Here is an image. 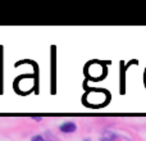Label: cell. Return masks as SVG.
<instances>
[{"label": "cell", "mask_w": 146, "mask_h": 141, "mask_svg": "<svg viewBox=\"0 0 146 141\" xmlns=\"http://www.w3.org/2000/svg\"><path fill=\"white\" fill-rule=\"evenodd\" d=\"M85 74L92 81L104 80L106 76V67L99 61H90L85 67Z\"/></svg>", "instance_id": "7a4b0ae2"}, {"label": "cell", "mask_w": 146, "mask_h": 141, "mask_svg": "<svg viewBox=\"0 0 146 141\" xmlns=\"http://www.w3.org/2000/svg\"><path fill=\"white\" fill-rule=\"evenodd\" d=\"M53 61H51V67H53V76H51V94H55V76H56V72H55V46H53Z\"/></svg>", "instance_id": "5b68a950"}, {"label": "cell", "mask_w": 146, "mask_h": 141, "mask_svg": "<svg viewBox=\"0 0 146 141\" xmlns=\"http://www.w3.org/2000/svg\"><path fill=\"white\" fill-rule=\"evenodd\" d=\"M44 137H45V141H60L55 135L50 134V132H45V136Z\"/></svg>", "instance_id": "52a82bcc"}, {"label": "cell", "mask_w": 146, "mask_h": 141, "mask_svg": "<svg viewBox=\"0 0 146 141\" xmlns=\"http://www.w3.org/2000/svg\"><path fill=\"white\" fill-rule=\"evenodd\" d=\"M131 64V63H129ZM129 64H124L123 61L119 63V94L121 95H124L126 94V69L128 68Z\"/></svg>", "instance_id": "3957f363"}, {"label": "cell", "mask_w": 146, "mask_h": 141, "mask_svg": "<svg viewBox=\"0 0 146 141\" xmlns=\"http://www.w3.org/2000/svg\"><path fill=\"white\" fill-rule=\"evenodd\" d=\"M59 130L63 134H72V132H74L77 130V124L74 122H64V123L60 124Z\"/></svg>", "instance_id": "277c9868"}, {"label": "cell", "mask_w": 146, "mask_h": 141, "mask_svg": "<svg viewBox=\"0 0 146 141\" xmlns=\"http://www.w3.org/2000/svg\"><path fill=\"white\" fill-rule=\"evenodd\" d=\"M83 141H91L90 139H85V140H83Z\"/></svg>", "instance_id": "8fae6325"}, {"label": "cell", "mask_w": 146, "mask_h": 141, "mask_svg": "<svg viewBox=\"0 0 146 141\" xmlns=\"http://www.w3.org/2000/svg\"><path fill=\"white\" fill-rule=\"evenodd\" d=\"M31 119H33V121H36V122H41V121H42V118H41V117H31Z\"/></svg>", "instance_id": "9c48e42d"}, {"label": "cell", "mask_w": 146, "mask_h": 141, "mask_svg": "<svg viewBox=\"0 0 146 141\" xmlns=\"http://www.w3.org/2000/svg\"><path fill=\"white\" fill-rule=\"evenodd\" d=\"M109 91L105 88H87L86 87V92L82 96V103L85 104L87 108H101V106L108 105L109 100H104V99H99V96H105L108 95Z\"/></svg>", "instance_id": "6da1fadb"}, {"label": "cell", "mask_w": 146, "mask_h": 141, "mask_svg": "<svg viewBox=\"0 0 146 141\" xmlns=\"http://www.w3.org/2000/svg\"><path fill=\"white\" fill-rule=\"evenodd\" d=\"M144 80H145V86H146V70H145V76H144Z\"/></svg>", "instance_id": "30bf717a"}, {"label": "cell", "mask_w": 146, "mask_h": 141, "mask_svg": "<svg viewBox=\"0 0 146 141\" xmlns=\"http://www.w3.org/2000/svg\"><path fill=\"white\" fill-rule=\"evenodd\" d=\"M117 139H118V135L106 130V131L103 132V135L100 136V139H99V140H100V141H115Z\"/></svg>", "instance_id": "8992f818"}, {"label": "cell", "mask_w": 146, "mask_h": 141, "mask_svg": "<svg viewBox=\"0 0 146 141\" xmlns=\"http://www.w3.org/2000/svg\"><path fill=\"white\" fill-rule=\"evenodd\" d=\"M31 141H45V137L42 135H33L31 137Z\"/></svg>", "instance_id": "ba28073f"}]
</instances>
